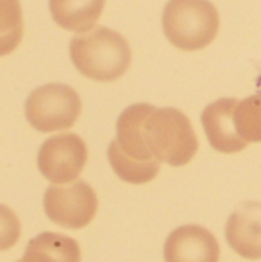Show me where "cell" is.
<instances>
[{
  "label": "cell",
  "mask_w": 261,
  "mask_h": 262,
  "mask_svg": "<svg viewBox=\"0 0 261 262\" xmlns=\"http://www.w3.org/2000/svg\"><path fill=\"white\" fill-rule=\"evenodd\" d=\"M148 103L132 104L117 120V137L108 147V160L115 175L129 184H146L160 172L142 135V120Z\"/></svg>",
  "instance_id": "6da1fadb"
},
{
  "label": "cell",
  "mask_w": 261,
  "mask_h": 262,
  "mask_svg": "<svg viewBox=\"0 0 261 262\" xmlns=\"http://www.w3.org/2000/svg\"><path fill=\"white\" fill-rule=\"evenodd\" d=\"M69 54L78 72L95 81L120 78L132 58L128 40L106 26H95L72 37Z\"/></svg>",
  "instance_id": "7a4b0ae2"
},
{
  "label": "cell",
  "mask_w": 261,
  "mask_h": 262,
  "mask_svg": "<svg viewBox=\"0 0 261 262\" xmlns=\"http://www.w3.org/2000/svg\"><path fill=\"white\" fill-rule=\"evenodd\" d=\"M142 135L152 157L172 167L188 164L198 150V140L189 118L178 109L148 104Z\"/></svg>",
  "instance_id": "3957f363"
},
{
  "label": "cell",
  "mask_w": 261,
  "mask_h": 262,
  "mask_svg": "<svg viewBox=\"0 0 261 262\" xmlns=\"http://www.w3.org/2000/svg\"><path fill=\"white\" fill-rule=\"evenodd\" d=\"M162 23L165 35L175 48L198 51L217 37L220 15L209 0H169Z\"/></svg>",
  "instance_id": "277c9868"
},
{
  "label": "cell",
  "mask_w": 261,
  "mask_h": 262,
  "mask_svg": "<svg viewBox=\"0 0 261 262\" xmlns=\"http://www.w3.org/2000/svg\"><path fill=\"white\" fill-rule=\"evenodd\" d=\"M82 112L80 95L71 86L51 83L34 89L25 103L28 123L38 132L65 130L75 124Z\"/></svg>",
  "instance_id": "5b68a950"
},
{
  "label": "cell",
  "mask_w": 261,
  "mask_h": 262,
  "mask_svg": "<svg viewBox=\"0 0 261 262\" xmlns=\"http://www.w3.org/2000/svg\"><path fill=\"white\" fill-rule=\"evenodd\" d=\"M43 207L48 218L65 229H83L92 223L98 209L94 189L75 180L68 186H51L45 192Z\"/></svg>",
  "instance_id": "8992f818"
},
{
  "label": "cell",
  "mask_w": 261,
  "mask_h": 262,
  "mask_svg": "<svg viewBox=\"0 0 261 262\" xmlns=\"http://www.w3.org/2000/svg\"><path fill=\"white\" fill-rule=\"evenodd\" d=\"M88 161V146L75 134H58L48 138L37 155L40 173L52 184L72 183Z\"/></svg>",
  "instance_id": "52a82bcc"
},
{
  "label": "cell",
  "mask_w": 261,
  "mask_h": 262,
  "mask_svg": "<svg viewBox=\"0 0 261 262\" xmlns=\"http://www.w3.org/2000/svg\"><path fill=\"white\" fill-rule=\"evenodd\" d=\"M220 246L215 236L200 226L175 229L165 244L166 262H218Z\"/></svg>",
  "instance_id": "ba28073f"
},
{
  "label": "cell",
  "mask_w": 261,
  "mask_h": 262,
  "mask_svg": "<svg viewBox=\"0 0 261 262\" xmlns=\"http://www.w3.org/2000/svg\"><path fill=\"white\" fill-rule=\"evenodd\" d=\"M226 241L246 259H261V203L246 201L226 223Z\"/></svg>",
  "instance_id": "9c48e42d"
},
{
  "label": "cell",
  "mask_w": 261,
  "mask_h": 262,
  "mask_svg": "<svg viewBox=\"0 0 261 262\" xmlns=\"http://www.w3.org/2000/svg\"><path fill=\"white\" fill-rule=\"evenodd\" d=\"M237 106L235 98H222L208 104L202 114L203 129L206 132L209 144L222 154L242 152L248 143H245L234 124V109Z\"/></svg>",
  "instance_id": "30bf717a"
},
{
  "label": "cell",
  "mask_w": 261,
  "mask_h": 262,
  "mask_svg": "<svg viewBox=\"0 0 261 262\" xmlns=\"http://www.w3.org/2000/svg\"><path fill=\"white\" fill-rule=\"evenodd\" d=\"M106 0H49L54 21L68 31L86 32L102 15Z\"/></svg>",
  "instance_id": "8fae6325"
},
{
  "label": "cell",
  "mask_w": 261,
  "mask_h": 262,
  "mask_svg": "<svg viewBox=\"0 0 261 262\" xmlns=\"http://www.w3.org/2000/svg\"><path fill=\"white\" fill-rule=\"evenodd\" d=\"M82 252L75 239L43 232L32 238L25 250V255L17 262H80Z\"/></svg>",
  "instance_id": "7c38bea8"
},
{
  "label": "cell",
  "mask_w": 261,
  "mask_h": 262,
  "mask_svg": "<svg viewBox=\"0 0 261 262\" xmlns=\"http://www.w3.org/2000/svg\"><path fill=\"white\" fill-rule=\"evenodd\" d=\"M23 37V14L18 0H0V57L11 54Z\"/></svg>",
  "instance_id": "4fadbf2b"
},
{
  "label": "cell",
  "mask_w": 261,
  "mask_h": 262,
  "mask_svg": "<svg viewBox=\"0 0 261 262\" xmlns=\"http://www.w3.org/2000/svg\"><path fill=\"white\" fill-rule=\"evenodd\" d=\"M234 124L245 143H261V94L237 101Z\"/></svg>",
  "instance_id": "5bb4252c"
},
{
  "label": "cell",
  "mask_w": 261,
  "mask_h": 262,
  "mask_svg": "<svg viewBox=\"0 0 261 262\" xmlns=\"http://www.w3.org/2000/svg\"><path fill=\"white\" fill-rule=\"evenodd\" d=\"M18 238L20 221L17 215L8 206L0 204V252L14 247Z\"/></svg>",
  "instance_id": "9a60e30c"
}]
</instances>
